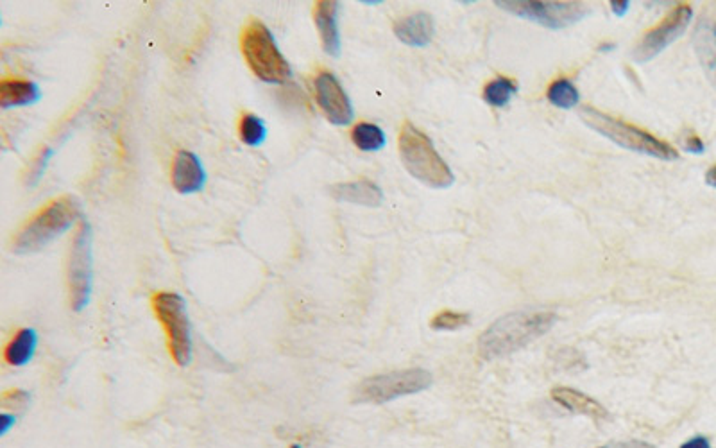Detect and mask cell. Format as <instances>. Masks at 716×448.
Masks as SVG:
<instances>
[{"label":"cell","mask_w":716,"mask_h":448,"mask_svg":"<svg viewBox=\"0 0 716 448\" xmlns=\"http://www.w3.org/2000/svg\"><path fill=\"white\" fill-rule=\"evenodd\" d=\"M557 314L545 309H523L505 314L478 339V354L486 361L514 354L545 336L554 327Z\"/></svg>","instance_id":"1"},{"label":"cell","mask_w":716,"mask_h":448,"mask_svg":"<svg viewBox=\"0 0 716 448\" xmlns=\"http://www.w3.org/2000/svg\"><path fill=\"white\" fill-rule=\"evenodd\" d=\"M81 217V203L74 196H61L52 199L40 208L35 216L29 217L26 224L13 237L15 253H35L51 244L56 237L72 228Z\"/></svg>","instance_id":"2"},{"label":"cell","mask_w":716,"mask_h":448,"mask_svg":"<svg viewBox=\"0 0 716 448\" xmlns=\"http://www.w3.org/2000/svg\"><path fill=\"white\" fill-rule=\"evenodd\" d=\"M579 115L586 126L600 133L602 137L609 138L616 146L641 155L654 156L657 160H665V162H674L679 158L677 149L665 140L654 137L652 133L641 130L638 126H632L629 122L614 119L593 106H582Z\"/></svg>","instance_id":"3"},{"label":"cell","mask_w":716,"mask_h":448,"mask_svg":"<svg viewBox=\"0 0 716 448\" xmlns=\"http://www.w3.org/2000/svg\"><path fill=\"white\" fill-rule=\"evenodd\" d=\"M401 162L416 180L432 189H448L455 181V174L443 156L435 151L432 140L419 131L412 122H405L398 138Z\"/></svg>","instance_id":"4"},{"label":"cell","mask_w":716,"mask_h":448,"mask_svg":"<svg viewBox=\"0 0 716 448\" xmlns=\"http://www.w3.org/2000/svg\"><path fill=\"white\" fill-rule=\"evenodd\" d=\"M240 49L249 69L265 83L282 85L292 76L289 61L278 49L273 33L260 20H251L240 33Z\"/></svg>","instance_id":"5"},{"label":"cell","mask_w":716,"mask_h":448,"mask_svg":"<svg viewBox=\"0 0 716 448\" xmlns=\"http://www.w3.org/2000/svg\"><path fill=\"white\" fill-rule=\"evenodd\" d=\"M430 371L423 368L391 371L362 380L353 393L355 404L382 405L396 398L418 395L432 386Z\"/></svg>","instance_id":"6"},{"label":"cell","mask_w":716,"mask_h":448,"mask_svg":"<svg viewBox=\"0 0 716 448\" xmlns=\"http://www.w3.org/2000/svg\"><path fill=\"white\" fill-rule=\"evenodd\" d=\"M154 316L162 323L167 348L172 361L185 368L192 361V332L188 321L187 303L178 293L162 291L156 293L151 300Z\"/></svg>","instance_id":"7"},{"label":"cell","mask_w":716,"mask_h":448,"mask_svg":"<svg viewBox=\"0 0 716 448\" xmlns=\"http://www.w3.org/2000/svg\"><path fill=\"white\" fill-rule=\"evenodd\" d=\"M498 8L516 17L527 18L550 29L573 26L591 13L588 4L582 2H545V0H498Z\"/></svg>","instance_id":"8"},{"label":"cell","mask_w":716,"mask_h":448,"mask_svg":"<svg viewBox=\"0 0 716 448\" xmlns=\"http://www.w3.org/2000/svg\"><path fill=\"white\" fill-rule=\"evenodd\" d=\"M92 262V228L83 221L74 233L69 255L70 307L76 312L83 311L90 303L94 282Z\"/></svg>","instance_id":"9"},{"label":"cell","mask_w":716,"mask_h":448,"mask_svg":"<svg viewBox=\"0 0 716 448\" xmlns=\"http://www.w3.org/2000/svg\"><path fill=\"white\" fill-rule=\"evenodd\" d=\"M691 18L693 9L690 4H679L666 15L665 20H661L656 27L643 35L640 44L632 51V60L636 63L654 60L668 45L674 44L677 38L684 35V31L690 26Z\"/></svg>","instance_id":"10"},{"label":"cell","mask_w":716,"mask_h":448,"mask_svg":"<svg viewBox=\"0 0 716 448\" xmlns=\"http://www.w3.org/2000/svg\"><path fill=\"white\" fill-rule=\"evenodd\" d=\"M316 99L321 112L335 126H348L353 121V104L341 81L328 70H321L314 81Z\"/></svg>","instance_id":"11"},{"label":"cell","mask_w":716,"mask_h":448,"mask_svg":"<svg viewBox=\"0 0 716 448\" xmlns=\"http://www.w3.org/2000/svg\"><path fill=\"white\" fill-rule=\"evenodd\" d=\"M171 176L172 187L178 190L179 194H194L205 187V169L199 158L187 149H181L174 156Z\"/></svg>","instance_id":"12"},{"label":"cell","mask_w":716,"mask_h":448,"mask_svg":"<svg viewBox=\"0 0 716 448\" xmlns=\"http://www.w3.org/2000/svg\"><path fill=\"white\" fill-rule=\"evenodd\" d=\"M339 8L341 4L335 0H319L314 4V22L321 36V44L326 54H341V35H339Z\"/></svg>","instance_id":"13"},{"label":"cell","mask_w":716,"mask_h":448,"mask_svg":"<svg viewBox=\"0 0 716 448\" xmlns=\"http://www.w3.org/2000/svg\"><path fill=\"white\" fill-rule=\"evenodd\" d=\"M330 196L351 205L376 208L384 203V192L371 180L346 181L330 187Z\"/></svg>","instance_id":"14"},{"label":"cell","mask_w":716,"mask_h":448,"mask_svg":"<svg viewBox=\"0 0 716 448\" xmlns=\"http://www.w3.org/2000/svg\"><path fill=\"white\" fill-rule=\"evenodd\" d=\"M393 29L394 35L401 44L410 45V47H427L434 40V18L425 11L400 18L394 24Z\"/></svg>","instance_id":"15"},{"label":"cell","mask_w":716,"mask_h":448,"mask_svg":"<svg viewBox=\"0 0 716 448\" xmlns=\"http://www.w3.org/2000/svg\"><path fill=\"white\" fill-rule=\"evenodd\" d=\"M693 47L706 78L716 88V20H700L693 31Z\"/></svg>","instance_id":"16"},{"label":"cell","mask_w":716,"mask_h":448,"mask_svg":"<svg viewBox=\"0 0 716 448\" xmlns=\"http://www.w3.org/2000/svg\"><path fill=\"white\" fill-rule=\"evenodd\" d=\"M552 398L557 404L563 405L564 409H568L570 413L582 414V416H588L593 420H606L607 418L606 407L579 389L554 388L552 389Z\"/></svg>","instance_id":"17"},{"label":"cell","mask_w":716,"mask_h":448,"mask_svg":"<svg viewBox=\"0 0 716 448\" xmlns=\"http://www.w3.org/2000/svg\"><path fill=\"white\" fill-rule=\"evenodd\" d=\"M40 97L42 92L35 81L20 78H4L0 81V104L6 110L38 103Z\"/></svg>","instance_id":"18"},{"label":"cell","mask_w":716,"mask_h":448,"mask_svg":"<svg viewBox=\"0 0 716 448\" xmlns=\"http://www.w3.org/2000/svg\"><path fill=\"white\" fill-rule=\"evenodd\" d=\"M38 336L33 328H20L4 348V361L9 366H26L35 357Z\"/></svg>","instance_id":"19"},{"label":"cell","mask_w":716,"mask_h":448,"mask_svg":"<svg viewBox=\"0 0 716 448\" xmlns=\"http://www.w3.org/2000/svg\"><path fill=\"white\" fill-rule=\"evenodd\" d=\"M351 140L364 153H375V151L384 149L387 144L384 130L373 122H358L351 131Z\"/></svg>","instance_id":"20"},{"label":"cell","mask_w":716,"mask_h":448,"mask_svg":"<svg viewBox=\"0 0 716 448\" xmlns=\"http://www.w3.org/2000/svg\"><path fill=\"white\" fill-rule=\"evenodd\" d=\"M546 97L550 103L554 104L555 108H563V110L575 108L580 99L579 90L570 79L566 78L555 79L554 83L548 87Z\"/></svg>","instance_id":"21"},{"label":"cell","mask_w":716,"mask_h":448,"mask_svg":"<svg viewBox=\"0 0 716 448\" xmlns=\"http://www.w3.org/2000/svg\"><path fill=\"white\" fill-rule=\"evenodd\" d=\"M518 92V83L512 81L511 78L493 79L486 88H484V99L487 104L495 106V108H503L511 103L512 97Z\"/></svg>","instance_id":"22"},{"label":"cell","mask_w":716,"mask_h":448,"mask_svg":"<svg viewBox=\"0 0 716 448\" xmlns=\"http://www.w3.org/2000/svg\"><path fill=\"white\" fill-rule=\"evenodd\" d=\"M267 137V128L260 117L253 113H244L239 121V138L242 144L249 147H258L264 144Z\"/></svg>","instance_id":"23"},{"label":"cell","mask_w":716,"mask_h":448,"mask_svg":"<svg viewBox=\"0 0 716 448\" xmlns=\"http://www.w3.org/2000/svg\"><path fill=\"white\" fill-rule=\"evenodd\" d=\"M469 319H471V316L466 312L448 311L446 309V311L435 314L432 321H430V327L437 330V332H453V330L466 327Z\"/></svg>","instance_id":"24"},{"label":"cell","mask_w":716,"mask_h":448,"mask_svg":"<svg viewBox=\"0 0 716 448\" xmlns=\"http://www.w3.org/2000/svg\"><path fill=\"white\" fill-rule=\"evenodd\" d=\"M29 402H31V395H29L27 391H24V389H11V391H6V393L2 395V400H0V404H2V407H4L6 411H8V409L24 411L27 405H29Z\"/></svg>","instance_id":"25"},{"label":"cell","mask_w":716,"mask_h":448,"mask_svg":"<svg viewBox=\"0 0 716 448\" xmlns=\"http://www.w3.org/2000/svg\"><path fill=\"white\" fill-rule=\"evenodd\" d=\"M51 156V147H45L42 153L36 156V160L31 164V167H29V174H27V183H29V185H35V183H38V180L42 178L43 171H45V167H47V162L51 160Z\"/></svg>","instance_id":"26"},{"label":"cell","mask_w":716,"mask_h":448,"mask_svg":"<svg viewBox=\"0 0 716 448\" xmlns=\"http://www.w3.org/2000/svg\"><path fill=\"white\" fill-rule=\"evenodd\" d=\"M682 146H684V149L688 151V153H693V155H702L704 151H706V146H704V142L700 140L699 135H695V133H690V135H686V138H684V142H682Z\"/></svg>","instance_id":"27"},{"label":"cell","mask_w":716,"mask_h":448,"mask_svg":"<svg viewBox=\"0 0 716 448\" xmlns=\"http://www.w3.org/2000/svg\"><path fill=\"white\" fill-rule=\"evenodd\" d=\"M598 448H656L654 445H650L647 441L632 440V441H616V443H607L604 447Z\"/></svg>","instance_id":"28"},{"label":"cell","mask_w":716,"mask_h":448,"mask_svg":"<svg viewBox=\"0 0 716 448\" xmlns=\"http://www.w3.org/2000/svg\"><path fill=\"white\" fill-rule=\"evenodd\" d=\"M17 423V416L15 414L2 413L0 414V434L6 436Z\"/></svg>","instance_id":"29"},{"label":"cell","mask_w":716,"mask_h":448,"mask_svg":"<svg viewBox=\"0 0 716 448\" xmlns=\"http://www.w3.org/2000/svg\"><path fill=\"white\" fill-rule=\"evenodd\" d=\"M679 448H711V441L706 436H693L691 440L684 441Z\"/></svg>","instance_id":"30"},{"label":"cell","mask_w":716,"mask_h":448,"mask_svg":"<svg viewBox=\"0 0 716 448\" xmlns=\"http://www.w3.org/2000/svg\"><path fill=\"white\" fill-rule=\"evenodd\" d=\"M611 9H613V13L616 17H623V15L631 9V2H629V0H613V2H611Z\"/></svg>","instance_id":"31"},{"label":"cell","mask_w":716,"mask_h":448,"mask_svg":"<svg viewBox=\"0 0 716 448\" xmlns=\"http://www.w3.org/2000/svg\"><path fill=\"white\" fill-rule=\"evenodd\" d=\"M706 183H708L709 187L716 189V165H713L706 173Z\"/></svg>","instance_id":"32"},{"label":"cell","mask_w":716,"mask_h":448,"mask_svg":"<svg viewBox=\"0 0 716 448\" xmlns=\"http://www.w3.org/2000/svg\"><path fill=\"white\" fill-rule=\"evenodd\" d=\"M290 448H301V445H296V443H294V445H290Z\"/></svg>","instance_id":"33"}]
</instances>
